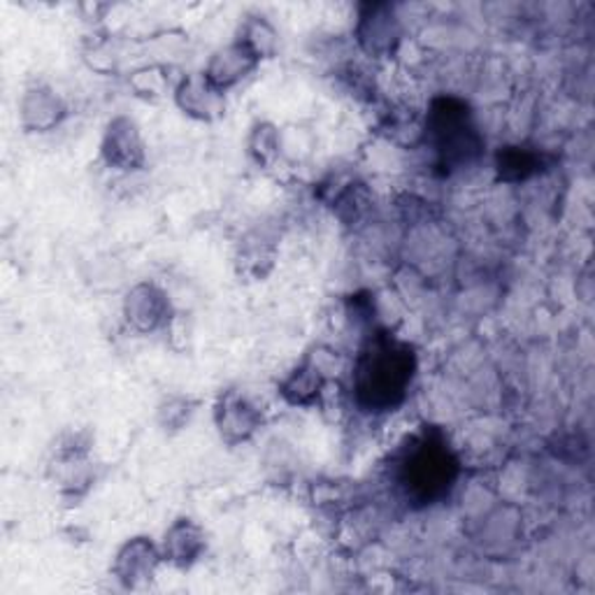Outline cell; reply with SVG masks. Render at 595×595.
<instances>
[{
  "label": "cell",
  "instance_id": "obj_3",
  "mask_svg": "<svg viewBox=\"0 0 595 595\" xmlns=\"http://www.w3.org/2000/svg\"><path fill=\"white\" fill-rule=\"evenodd\" d=\"M429 131L447 161L468 159L478 149L468 112L456 100H442L433 108L429 116Z\"/></svg>",
  "mask_w": 595,
  "mask_h": 595
},
{
  "label": "cell",
  "instance_id": "obj_7",
  "mask_svg": "<svg viewBox=\"0 0 595 595\" xmlns=\"http://www.w3.org/2000/svg\"><path fill=\"white\" fill-rule=\"evenodd\" d=\"M168 302L165 296L159 292L157 286L140 284L138 288H133L126 300V317L133 326H138L140 331H151L163 324L165 319Z\"/></svg>",
  "mask_w": 595,
  "mask_h": 595
},
{
  "label": "cell",
  "instance_id": "obj_5",
  "mask_svg": "<svg viewBox=\"0 0 595 595\" xmlns=\"http://www.w3.org/2000/svg\"><path fill=\"white\" fill-rule=\"evenodd\" d=\"M157 563H159V556H157L154 547H151L147 540L138 537V540L128 542L126 547L119 551L114 572H116L119 580L124 582V586L135 588L142 582L151 580Z\"/></svg>",
  "mask_w": 595,
  "mask_h": 595
},
{
  "label": "cell",
  "instance_id": "obj_9",
  "mask_svg": "<svg viewBox=\"0 0 595 595\" xmlns=\"http://www.w3.org/2000/svg\"><path fill=\"white\" fill-rule=\"evenodd\" d=\"M221 91L206 77L186 79L177 91V103L184 112H189L200 119H210L221 110Z\"/></svg>",
  "mask_w": 595,
  "mask_h": 595
},
{
  "label": "cell",
  "instance_id": "obj_12",
  "mask_svg": "<svg viewBox=\"0 0 595 595\" xmlns=\"http://www.w3.org/2000/svg\"><path fill=\"white\" fill-rule=\"evenodd\" d=\"M319 384H321V380H319V375L314 370H308V368L298 370L296 375L286 382L284 396H288V400H292V402L305 405L319 394Z\"/></svg>",
  "mask_w": 595,
  "mask_h": 595
},
{
  "label": "cell",
  "instance_id": "obj_11",
  "mask_svg": "<svg viewBox=\"0 0 595 595\" xmlns=\"http://www.w3.org/2000/svg\"><path fill=\"white\" fill-rule=\"evenodd\" d=\"M398 38V28L394 16L386 12V8H372V14L365 16L361 24V40L370 52H386Z\"/></svg>",
  "mask_w": 595,
  "mask_h": 595
},
{
  "label": "cell",
  "instance_id": "obj_4",
  "mask_svg": "<svg viewBox=\"0 0 595 595\" xmlns=\"http://www.w3.org/2000/svg\"><path fill=\"white\" fill-rule=\"evenodd\" d=\"M259 421L261 417L257 412V407H251L243 396L228 394L226 398H221V405L216 410V426L221 437L228 439L231 445L247 439L259 429Z\"/></svg>",
  "mask_w": 595,
  "mask_h": 595
},
{
  "label": "cell",
  "instance_id": "obj_6",
  "mask_svg": "<svg viewBox=\"0 0 595 595\" xmlns=\"http://www.w3.org/2000/svg\"><path fill=\"white\" fill-rule=\"evenodd\" d=\"M103 151L110 165L124 170L138 168L142 163V142L135 124L128 122V119H116V122H112L106 135Z\"/></svg>",
  "mask_w": 595,
  "mask_h": 595
},
{
  "label": "cell",
  "instance_id": "obj_10",
  "mask_svg": "<svg viewBox=\"0 0 595 595\" xmlns=\"http://www.w3.org/2000/svg\"><path fill=\"white\" fill-rule=\"evenodd\" d=\"M202 535L191 521L175 523L165 535V556L177 566H191L202 551Z\"/></svg>",
  "mask_w": 595,
  "mask_h": 595
},
{
  "label": "cell",
  "instance_id": "obj_13",
  "mask_svg": "<svg viewBox=\"0 0 595 595\" xmlns=\"http://www.w3.org/2000/svg\"><path fill=\"white\" fill-rule=\"evenodd\" d=\"M533 168H535V157L529 154L525 149L515 147V149H507L500 154V170L507 177L521 179L529 173H533Z\"/></svg>",
  "mask_w": 595,
  "mask_h": 595
},
{
  "label": "cell",
  "instance_id": "obj_2",
  "mask_svg": "<svg viewBox=\"0 0 595 595\" xmlns=\"http://www.w3.org/2000/svg\"><path fill=\"white\" fill-rule=\"evenodd\" d=\"M456 472L458 463L445 442L426 437L402 461V486L419 503H433L451 488Z\"/></svg>",
  "mask_w": 595,
  "mask_h": 595
},
{
  "label": "cell",
  "instance_id": "obj_8",
  "mask_svg": "<svg viewBox=\"0 0 595 595\" xmlns=\"http://www.w3.org/2000/svg\"><path fill=\"white\" fill-rule=\"evenodd\" d=\"M253 61H257V54H253L249 47L235 45V47L226 49V52H221V54L214 57V61L210 65L208 79L214 84L219 91L226 89V87H231V84H235L237 79H243L251 71Z\"/></svg>",
  "mask_w": 595,
  "mask_h": 595
},
{
  "label": "cell",
  "instance_id": "obj_1",
  "mask_svg": "<svg viewBox=\"0 0 595 595\" xmlns=\"http://www.w3.org/2000/svg\"><path fill=\"white\" fill-rule=\"evenodd\" d=\"M414 354L396 339L380 337L356 363L354 386L359 402L368 410H394L402 402L414 377Z\"/></svg>",
  "mask_w": 595,
  "mask_h": 595
}]
</instances>
